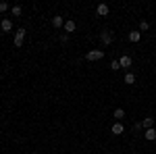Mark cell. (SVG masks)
Here are the masks:
<instances>
[{
    "instance_id": "obj_11",
    "label": "cell",
    "mask_w": 156,
    "mask_h": 154,
    "mask_svg": "<svg viewBox=\"0 0 156 154\" xmlns=\"http://www.w3.org/2000/svg\"><path fill=\"white\" fill-rule=\"evenodd\" d=\"M52 25L58 29V27H65V19L60 17V15H56V17H52Z\"/></svg>"
},
{
    "instance_id": "obj_18",
    "label": "cell",
    "mask_w": 156,
    "mask_h": 154,
    "mask_svg": "<svg viewBox=\"0 0 156 154\" xmlns=\"http://www.w3.org/2000/svg\"><path fill=\"white\" fill-rule=\"evenodd\" d=\"M9 11V4L6 2H0V13H6Z\"/></svg>"
},
{
    "instance_id": "obj_2",
    "label": "cell",
    "mask_w": 156,
    "mask_h": 154,
    "mask_svg": "<svg viewBox=\"0 0 156 154\" xmlns=\"http://www.w3.org/2000/svg\"><path fill=\"white\" fill-rule=\"evenodd\" d=\"M25 34H27V31H25L23 27H21V29H17V34H15V46H17V48H19L21 44H23V40H25Z\"/></svg>"
},
{
    "instance_id": "obj_5",
    "label": "cell",
    "mask_w": 156,
    "mask_h": 154,
    "mask_svg": "<svg viewBox=\"0 0 156 154\" xmlns=\"http://www.w3.org/2000/svg\"><path fill=\"white\" fill-rule=\"evenodd\" d=\"M100 40H102V44H106V46H108V44H112V34L104 29V31L100 34Z\"/></svg>"
},
{
    "instance_id": "obj_14",
    "label": "cell",
    "mask_w": 156,
    "mask_h": 154,
    "mask_svg": "<svg viewBox=\"0 0 156 154\" xmlns=\"http://www.w3.org/2000/svg\"><path fill=\"white\" fill-rule=\"evenodd\" d=\"M125 83H127V85H133V83H135V75H133V73H127V75H125Z\"/></svg>"
},
{
    "instance_id": "obj_17",
    "label": "cell",
    "mask_w": 156,
    "mask_h": 154,
    "mask_svg": "<svg viewBox=\"0 0 156 154\" xmlns=\"http://www.w3.org/2000/svg\"><path fill=\"white\" fill-rule=\"evenodd\" d=\"M148 27H150V23H148V21H140V31H146Z\"/></svg>"
},
{
    "instance_id": "obj_16",
    "label": "cell",
    "mask_w": 156,
    "mask_h": 154,
    "mask_svg": "<svg viewBox=\"0 0 156 154\" xmlns=\"http://www.w3.org/2000/svg\"><path fill=\"white\" fill-rule=\"evenodd\" d=\"M110 69H112V71H119V69H121L119 60H110Z\"/></svg>"
},
{
    "instance_id": "obj_19",
    "label": "cell",
    "mask_w": 156,
    "mask_h": 154,
    "mask_svg": "<svg viewBox=\"0 0 156 154\" xmlns=\"http://www.w3.org/2000/svg\"><path fill=\"white\" fill-rule=\"evenodd\" d=\"M0 81H2V73H0Z\"/></svg>"
},
{
    "instance_id": "obj_10",
    "label": "cell",
    "mask_w": 156,
    "mask_h": 154,
    "mask_svg": "<svg viewBox=\"0 0 156 154\" xmlns=\"http://www.w3.org/2000/svg\"><path fill=\"white\" fill-rule=\"evenodd\" d=\"M0 27H2V31H11V29H12V21L4 17V19H2V23H0Z\"/></svg>"
},
{
    "instance_id": "obj_7",
    "label": "cell",
    "mask_w": 156,
    "mask_h": 154,
    "mask_svg": "<svg viewBox=\"0 0 156 154\" xmlns=\"http://www.w3.org/2000/svg\"><path fill=\"white\" fill-rule=\"evenodd\" d=\"M129 42H133V44H137L140 42V38H142V34H140V29H133V31H129Z\"/></svg>"
},
{
    "instance_id": "obj_8",
    "label": "cell",
    "mask_w": 156,
    "mask_h": 154,
    "mask_svg": "<svg viewBox=\"0 0 156 154\" xmlns=\"http://www.w3.org/2000/svg\"><path fill=\"white\" fill-rule=\"evenodd\" d=\"M75 29H77V23H75L73 19H69V21H65V31H67V34H73Z\"/></svg>"
},
{
    "instance_id": "obj_13",
    "label": "cell",
    "mask_w": 156,
    "mask_h": 154,
    "mask_svg": "<svg viewBox=\"0 0 156 154\" xmlns=\"http://www.w3.org/2000/svg\"><path fill=\"white\" fill-rule=\"evenodd\" d=\"M112 117L117 119V121H123V117H125V110H123V108H115V113H112Z\"/></svg>"
},
{
    "instance_id": "obj_1",
    "label": "cell",
    "mask_w": 156,
    "mask_h": 154,
    "mask_svg": "<svg viewBox=\"0 0 156 154\" xmlns=\"http://www.w3.org/2000/svg\"><path fill=\"white\" fill-rule=\"evenodd\" d=\"M85 59H87V60H100V59H104V50H90V52L85 54Z\"/></svg>"
},
{
    "instance_id": "obj_3",
    "label": "cell",
    "mask_w": 156,
    "mask_h": 154,
    "mask_svg": "<svg viewBox=\"0 0 156 154\" xmlns=\"http://www.w3.org/2000/svg\"><path fill=\"white\" fill-rule=\"evenodd\" d=\"M119 65L123 67V69H129V67L133 65V59H131V56H127V54H123V56L119 59Z\"/></svg>"
},
{
    "instance_id": "obj_6",
    "label": "cell",
    "mask_w": 156,
    "mask_h": 154,
    "mask_svg": "<svg viewBox=\"0 0 156 154\" xmlns=\"http://www.w3.org/2000/svg\"><path fill=\"white\" fill-rule=\"evenodd\" d=\"M108 11H110V9H108V4H104V2H102V4H98V6H96V13H98V17H106V15H108Z\"/></svg>"
},
{
    "instance_id": "obj_9",
    "label": "cell",
    "mask_w": 156,
    "mask_h": 154,
    "mask_svg": "<svg viewBox=\"0 0 156 154\" xmlns=\"http://www.w3.org/2000/svg\"><path fill=\"white\" fill-rule=\"evenodd\" d=\"M142 127H144V129H152V127H154V117H146L144 121H142Z\"/></svg>"
},
{
    "instance_id": "obj_12",
    "label": "cell",
    "mask_w": 156,
    "mask_h": 154,
    "mask_svg": "<svg viewBox=\"0 0 156 154\" xmlns=\"http://www.w3.org/2000/svg\"><path fill=\"white\" fill-rule=\"evenodd\" d=\"M144 138L148 140V142H154V140H156V129H154V127H152V129H146Z\"/></svg>"
},
{
    "instance_id": "obj_4",
    "label": "cell",
    "mask_w": 156,
    "mask_h": 154,
    "mask_svg": "<svg viewBox=\"0 0 156 154\" xmlns=\"http://www.w3.org/2000/svg\"><path fill=\"white\" fill-rule=\"evenodd\" d=\"M110 131H112V135H123V133H125V127H123L121 121H117V123L110 127Z\"/></svg>"
},
{
    "instance_id": "obj_15",
    "label": "cell",
    "mask_w": 156,
    "mask_h": 154,
    "mask_svg": "<svg viewBox=\"0 0 156 154\" xmlns=\"http://www.w3.org/2000/svg\"><path fill=\"white\" fill-rule=\"evenodd\" d=\"M11 13L15 15V17H21V13H23V9H21V6L17 4V6H12V9H11Z\"/></svg>"
}]
</instances>
